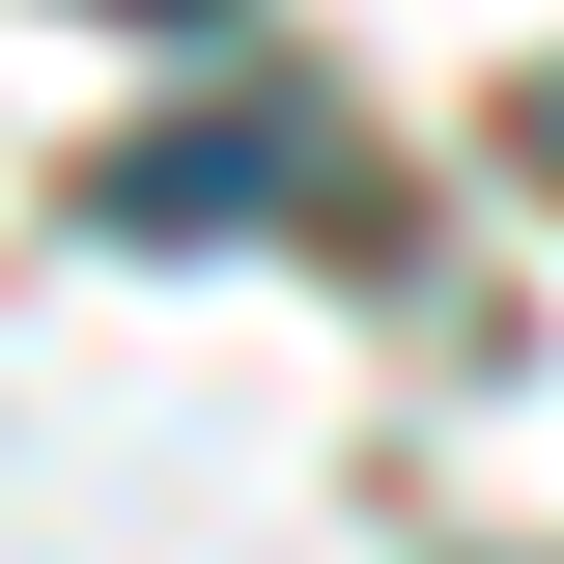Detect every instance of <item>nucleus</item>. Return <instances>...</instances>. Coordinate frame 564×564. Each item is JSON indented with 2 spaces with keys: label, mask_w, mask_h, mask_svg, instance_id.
Listing matches in <instances>:
<instances>
[{
  "label": "nucleus",
  "mask_w": 564,
  "mask_h": 564,
  "mask_svg": "<svg viewBox=\"0 0 564 564\" xmlns=\"http://www.w3.org/2000/svg\"><path fill=\"white\" fill-rule=\"evenodd\" d=\"M141 29H226V0H141Z\"/></svg>",
  "instance_id": "f257e3e1"
},
{
  "label": "nucleus",
  "mask_w": 564,
  "mask_h": 564,
  "mask_svg": "<svg viewBox=\"0 0 564 564\" xmlns=\"http://www.w3.org/2000/svg\"><path fill=\"white\" fill-rule=\"evenodd\" d=\"M536 170H564V85H536Z\"/></svg>",
  "instance_id": "f03ea898"
}]
</instances>
